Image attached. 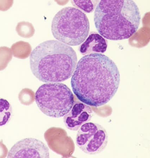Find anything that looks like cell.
<instances>
[{
    "label": "cell",
    "instance_id": "obj_1",
    "mask_svg": "<svg viewBox=\"0 0 150 158\" xmlns=\"http://www.w3.org/2000/svg\"><path fill=\"white\" fill-rule=\"evenodd\" d=\"M120 82L119 70L115 63L104 55L94 53L84 56L77 62L71 84L80 101L98 107L112 98Z\"/></svg>",
    "mask_w": 150,
    "mask_h": 158
},
{
    "label": "cell",
    "instance_id": "obj_2",
    "mask_svg": "<svg viewBox=\"0 0 150 158\" xmlns=\"http://www.w3.org/2000/svg\"><path fill=\"white\" fill-rule=\"evenodd\" d=\"M77 63L73 48L57 40L40 43L30 56L32 73L39 81L47 83L62 82L70 78Z\"/></svg>",
    "mask_w": 150,
    "mask_h": 158
},
{
    "label": "cell",
    "instance_id": "obj_3",
    "mask_svg": "<svg viewBox=\"0 0 150 158\" xmlns=\"http://www.w3.org/2000/svg\"><path fill=\"white\" fill-rule=\"evenodd\" d=\"M141 19L139 7L132 0L99 1L94 16L99 34L114 41L132 37L138 30Z\"/></svg>",
    "mask_w": 150,
    "mask_h": 158
},
{
    "label": "cell",
    "instance_id": "obj_4",
    "mask_svg": "<svg viewBox=\"0 0 150 158\" xmlns=\"http://www.w3.org/2000/svg\"><path fill=\"white\" fill-rule=\"evenodd\" d=\"M90 24L86 15L78 8L67 7L53 18L51 31L58 41L69 46L80 45L88 37Z\"/></svg>",
    "mask_w": 150,
    "mask_h": 158
},
{
    "label": "cell",
    "instance_id": "obj_5",
    "mask_svg": "<svg viewBox=\"0 0 150 158\" xmlns=\"http://www.w3.org/2000/svg\"><path fill=\"white\" fill-rule=\"evenodd\" d=\"M35 99L41 111L47 116L55 118L66 115L75 102L71 89L66 85L59 82L42 85L36 91Z\"/></svg>",
    "mask_w": 150,
    "mask_h": 158
},
{
    "label": "cell",
    "instance_id": "obj_6",
    "mask_svg": "<svg viewBox=\"0 0 150 158\" xmlns=\"http://www.w3.org/2000/svg\"><path fill=\"white\" fill-rule=\"evenodd\" d=\"M76 141L77 146L88 155L99 154L108 143V136L105 128L99 124L88 122L78 130Z\"/></svg>",
    "mask_w": 150,
    "mask_h": 158
},
{
    "label": "cell",
    "instance_id": "obj_7",
    "mask_svg": "<svg viewBox=\"0 0 150 158\" xmlns=\"http://www.w3.org/2000/svg\"><path fill=\"white\" fill-rule=\"evenodd\" d=\"M50 152L47 146L41 140L29 138L19 141L10 150L8 158H48Z\"/></svg>",
    "mask_w": 150,
    "mask_h": 158
},
{
    "label": "cell",
    "instance_id": "obj_8",
    "mask_svg": "<svg viewBox=\"0 0 150 158\" xmlns=\"http://www.w3.org/2000/svg\"><path fill=\"white\" fill-rule=\"evenodd\" d=\"M93 111L89 106L80 102H75L69 112L64 116L66 127L72 131H77L81 126L90 121Z\"/></svg>",
    "mask_w": 150,
    "mask_h": 158
},
{
    "label": "cell",
    "instance_id": "obj_9",
    "mask_svg": "<svg viewBox=\"0 0 150 158\" xmlns=\"http://www.w3.org/2000/svg\"><path fill=\"white\" fill-rule=\"evenodd\" d=\"M107 48V42L100 34L91 32L80 46L79 51L83 55L94 53L102 54L106 52Z\"/></svg>",
    "mask_w": 150,
    "mask_h": 158
},
{
    "label": "cell",
    "instance_id": "obj_10",
    "mask_svg": "<svg viewBox=\"0 0 150 158\" xmlns=\"http://www.w3.org/2000/svg\"><path fill=\"white\" fill-rule=\"evenodd\" d=\"M13 109L10 103L3 98H0V127L6 125L10 121Z\"/></svg>",
    "mask_w": 150,
    "mask_h": 158
},
{
    "label": "cell",
    "instance_id": "obj_11",
    "mask_svg": "<svg viewBox=\"0 0 150 158\" xmlns=\"http://www.w3.org/2000/svg\"><path fill=\"white\" fill-rule=\"evenodd\" d=\"M12 52L14 57L24 58L27 57L31 53V47L27 43L16 42L12 45Z\"/></svg>",
    "mask_w": 150,
    "mask_h": 158
},
{
    "label": "cell",
    "instance_id": "obj_12",
    "mask_svg": "<svg viewBox=\"0 0 150 158\" xmlns=\"http://www.w3.org/2000/svg\"><path fill=\"white\" fill-rule=\"evenodd\" d=\"M16 30L19 35L26 38L31 37L34 32L32 24L26 22L18 23L16 26Z\"/></svg>",
    "mask_w": 150,
    "mask_h": 158
},
{
    "label": "cell",
    "instance_id": "obj_13",
    "mask_svg": "<svg viewBox=\"0 0 150 158\" xmlns=\"http://www.w3.org/2000/svg\"><path fill=\"white\" fill-rule=\"evenodd\" d=\"M13 57L10 48L6 47H0V71L6 69Z\"/></svg>",
    "mask_w": 150,
    "mask_h": 158
},
{
    "label": "cell",
    "instance_id": "obj_14",
    "mask_svg": "<svg viewBox=\"0 0 150 158\" xmlns=\"http://www.w3.org/2000/svg\"><path fill=\"white\" fill-rule=\"evenodd\" d=\"M95 1H72L74 6L86 13H91L95 8Z\"/></svg>",
    "mask_w": 150,
    "mask_h": 158
},
{
    "label": "cell",
    "instance_id": "obj_15",
    "mask_svg": "<svg viewBox=\"0 0 150 158\" xmlns=\"http://www.w3.org/2000/svg\"><path fill=\"white\" fill-rule=\"evenodd\" d=\"M31 90L24 89L19 95V98L22 103L25 105H29L33 102L35 98L34 95Z\"/></svg>",
    "mask_w": 150,
    "mask_h": 158
},
{
    "label": "cell",
    "instance_id": "obj_16",
    "mask_svg": "<svg viewBox=\"0 0 150 158\" xmlns=\"http://www.w3.org/2000/svg\"><path fill=\"white\" fill-rule=\"evenodd\" d=\"M13 0H0V10H8L13 5Z\"/></svg>",
    "mask_w": 150,
    "mask_h": 158
},
{
    "label": "cell",
    "instance_id": "obj_17",
    "mask_svg": "<svg viewBox=\"0 0 150 158\" xmlns=\"http://www.w3.org/2000/svg\"><path fill=\"white\" fill-rule=\"evenodd\" d=\"M8 153V149L2 140L0 141V158H6Z\"/></svg>",
    "mask_w": 150,
    "mask_h": 158
}]
</instances>
